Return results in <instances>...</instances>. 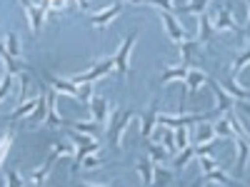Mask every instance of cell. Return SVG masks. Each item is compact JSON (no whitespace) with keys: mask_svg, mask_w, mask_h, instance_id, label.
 Masks as SVG:
<instances>
[{"mask_svg":"<svg viewBox=\"0 0 250 187\" xmlns=\"http://www.w3.org/2000/svg\"><path fill=\"white\" fill-rule=\"evenodd\" d=\"M133 115H135L133 110H123V112L110 115V120H108V140L113 145V150H118V152L123 150V135H125V130H128Z\"/></svg>","mask_w":250,"mask_h":187,"instance_id":"1","label":"cell"},{"mask_svg":"<svg viewBox=\"0 0 250 187\" xmlns=\"http://www.w3.org/2000/svg\"><path fill=\"white\" fill-rule=\"evenodd\" d=\"M68 140L75 145V155H73V172H78L83 157L90 155V152H98V150H100V142H98V140H93L90 135H83V132H75V130H70V132H68Z\"/></svg>","mask_w":250,"mask_h":187,"instance_id":"2","label":"cell"},{"mask_svg":"<svg viewBox=\"0 0 250 187\" xmlns=\"http://www.w3.org/2000/svg\"><path fill=\"white\" fill-rule=\"evenodd\" d=\"M133 45H135V33L125 35L123 45L118 48V53L113 55V68L118 70V75L123 80H128V70H130V53H133Z\"/></svg>","mask_w":250,"mask_h":187,"instance_id":"3","label":"cell"},{"mask_svg":"<svg viewBox=\"0 0 250 187\" xmlns=\"http://www.w3.org/2000/svg\"><path fill=\"white\" fill-rule=\"evenodd\" d=\"M200 168H203V180L205 182H223V185H238L233 177H228L225 170L210 157V155H200Z\"/></svg>","mask_w":250,"mask_h":187,"instance_id":"4","label":"cell"},{"mask_svg":"<svg viewBox=\"0 0 250 187\" xmlns=\"http://www.w3.org/2000/svg\"><path fill=\"white\" fill-rule=\"evenodd\" d=\"M110 70H113V57H105V60H100L98 65H93L90 70L80 73V75H70L68 80L73 82V85H88V82H93L98 77H105Z\"/></svg>","mask_w":250,"mask_h":187,"instance_id":"5","label":"cell"},{"mask_svg":"<svg viewBox=\"0 0 250 187\" xmlns=\"http://www.w3.org/2000/svg\"><path fill=\"white\" fill-rule=\"evenodd\" d=\"M43 80L48 82V88L58 95H68L73 100H80V85H73L68 77H58L53 73H43Z\"/></svg>","mask_w":250,"mask_h":187,"instance_id":"6","label":"cell"},{"mask_svg":"<svg viewBox=\"0 0 250 187\" xmlns=\"http://www.w3.org/2000/svg\"><path fill=\"white\" fill-rule=\"evenodd\" d=\"M205 82L210 85V90H213V95H215V110H210V115H225V112H233L235 100H233L230 95H228V93L218 85V80H210V77H208Z\"/></svg>","mask_w":250,"mask_h":187,"instance_id":"7","label":"cell"},{"mask_svg":"<svg viewBox=\"0 0 250 187\" xmlns=\"http://www.w3.org/2000/svg\"><path fill=\"white\" fill-rule=\"evenodd\" d=\"M160 18H163V25H165V33H168V37L173 40V43H185V40H190L188 37V30L175 20V15L173 13H168V10H160Z\"/></svg>","mask_w":250,"mask_h":187,"instance_id":"8","label":"cell"},{"mask_svg":"<svg viewBox=\"0 0 250 187\" xmlns=\"http://www.w3.org/2000/svg\"><path fill=\"white\" fill-rule=\"evenodd\" d=\"M215 23H213V33L218 35V33H238V30H243L235 20H233V15H230V5H220L218 10H215Z\"/></svg>","mask_w":250,"mask_h":187,"instance_id":"9","label":"cell"},{"mask_svg":"<svg viewBox=\"0 0 250 187\" xmlns=\"http://www.w3.org/2000/svg\"><path fill=\"white\" fill-rule=\"evenodd\" d=\"M88 108H90V115H93V120H95L98 125H105V122L110 120V102H108L105 97L93 95V97L88 100Z\"/></svg>","mask_w":250,"mask_h":187,"instance_id":"10","label":"cell"},{"mask_svg":"<svg viewBox=\"0 0 250 187\" xmlns=\"http://www.w3.org/2000/svg\"><path fill=\"white\" fill-rule=\"evenodd\" d=\"M120 13H123V3H113V5H108L105 10H100V13L90 15V23H93L95 28H108Z\"/></svg>","mask_w":250,"mask_h":187,"instance_id":"11","label":"cell"},{"mask_svg":"<svg viewBox=\"0 0 250 187\" xmlns=\"http://www.w3.org/2000/svg\"><path fill=\"white\" fill-rule=\"evenodd\" d=\"M45 97H48V110H45V117H43V125H48V128H58V125H62V117L58 112V93H53L50 88L45 90Z\"/></svg>","mask_w":250,"mask_h":187,"instance_id":"12","label":"cell"},{"mask_svg":"<svg viewBox=\"0 0 250 187\" xmlns=\"http://www.w3.org/2000/svg\"><path fill=\"white\" fill-rule=\"evenodd\" d=\"M23 5H25V13H28L33 33H40V28H43V23H45V10L40 5H35V3H30V0H23Z\"/></svg>","mask_w":250,"mask_h":187,"instance_id":"13","label":"cell"},{"mask_svg":"<svg viewBox=\"0 0 250 187\" xmlns=\"http://www.w3.org/2000/svg\"><path fill=\"white\" fill-rule=\"evenodd\" d=\"M55 157H58V155H55V152L50 150V155L45 157V162H43V165H40V168H35V170L30 172V177H28V180H30L33 185H43V182L48 180V175H50V170H53V165H55Z\"/></svg>","mask_w":250,"mask_h":187,"instance_id":"14","label":"cell"},{"mask_svg":"<svg viewBox=\"0 0 250 187\" xmlns=\"http://www.w3.org/2000/svg\"><path fill=\"white\" fill-rule=\"evenodd\" d=\"M198 25H200V33H198V43H205V45H210L213 43V20L210 15H208L205 10L198 13Z\"/></svg>","mask_w":250,"mask_h":187,"instance_id":"15","label":"cell"},{"mask_svg":"<svg viewBox=\"0 0 250 187\" xmlns=\"http://www.w3.org/2000/svg\"><path fill=\"white\" fill-rule=\"evenodd\" d=\"M205 80H208V75L203 70H188V75H185V97H195L198 88Z\"/></svg>","mask_w":250,"mask_h":187,"instance_id":"16","label":"cell"},{"mask_svg":"<svg viewBox=\"0 0 250 187\" xmlns=\"http://www.w3.org/2000/svg\"><path fill=\"white\" fill-rule=\"evenodd\" d=\"M0 60H3V65H5V73H23V70H30V65L28 62H23L20 57H13V55H8V50L0 45Z\"/></svg>","mask_w":250,"mask_h":187,"instance_id":"17","label":"cell"},{"mask_svg":"<svg viewBox=\"0 0 250 187\" xmlns=\"http://www.w3.org/2000/svg\"><path fill=\"white\" fill-rule=\"evenodd\" d=\"M218 85L230 95L233 100H240V102H248V88H240L235 80H218Z\"/></svg>","mask_w":250,"mask_h":187,"instance_id":"18","label":"cell"},{"mask_svg":"<svg viewBox=\"0 0 250 187\" xmlns=\"http://www.w3.org/2000/svg\"><path fill=\"white\" fill-rule=\"evenodd\" d=\"M155 115H158V105L153 102V105L148 108V112H145L143 120H140V132H143L145 140H150V135H153V130H155Z\"/></svg>","mask_w":250,"mask_h":187,"instance_id":"19","label":"cell"},{"mask_svg":"<svg viewBox=\"0 0 250 187\" xmlns=\"http://www.w3.org/2000/svg\"><path fill=\"white\" fill-rule=\"evenodd\" d=\"M233 137H235V148H238V168L245 172L248 170V152H250L248 137H243V135H233Z\"/></svg>","mask_w":250,"mask_h":187,"instance_id":"20","label":"cell"},{"mask_svg":"<svg viewBox=\"0 0 250 187\" xmlns=\"http://www.w3.org/2000/svg\"><path fill=\"white\" fill-rule=\"evenodd\" d=\"M155 132H158V142H160V145H163V148L168 150L170 155H175L178 150H175V137H173V130H170V128H163V125H160V128H158Z\"/></svg>","mask_w":250,"mask_h":187,"instance_id":"21","label":"cell"},{"mask_svg":"<svg viewBox=\"0 0 250 187\" xmlns=\"http://www.w3.org/2000/svg\"><path fill=\"white\" fill-rule=\"evenodd\" d=\"M195 50H198V40H185L180 43V65H190L193 57H195Z\"/></svg>","mask_w":250,"mask_h":187,"instance_id":"22","label":"cell"},{"mask_svg":"<svg viewBox=\"0 0 250 187\" xmlns=\"http://www.w3.org/2000/svg\"><path fill=\"white\" fill-rule=\"evenodd\" d=\"M153 168H155V165L150 162V157H140V160H138V175H140V180L145 182V187L153 185Z\"/></svg>","mask_w":250,"mask_h":187,"instance_id":"23","label":"cell"},{"mask_svg":"<svg viewBox=\"0 0 250 187\" xmlns=\"http://www.w3.org/2000/svg\"><path fill=\"white\" fill-rule=\"evenodd\" d=\"M68 125H70V130H75V132H83V135H98V132L103 130V125H98L95 120H90V122L75 120V122H68Z\"/></svg>","mask_w":250,"mask_h":187,"instance_id":"24","label":"cell"},{"mask_svg":"<svg viewBox=\"0 0 250 187\" xmlns=\"http://www.w3.org/2000/svg\"><path fill=\"white\" fill-rule=\"evenodd\" d=\"M185 75H188V68L185 65H173V68H168V70L163 73L160 82H163V85H168V82H173V80H185Z\"/></svg>","mask_w":250,"mask_h":187,"instance_id":"25","label":"cell"},{"mask_svg":"<svg viewBox=\"0 0 250 187\" xmlns=\"http://www.w3.org/2000/svg\"><path fill=\"white\" fill-rule=\"evenodd\" d=\"M170 180H173V172L160 168V165H155V168H153V185L150 187H165Z\"/></svg>","mask_w":250,"mask_h":187,"instance_id":"26","label":"cell"},{"mask_svg":"<svg viewBox=\"0 0 250 187\" xmlns=\"http://www.w3.org/2000/svg\"><path fill=\"white\" fill-rule=\"evenodd\" d=\"M213 125V132H215V137H230V135H235L233 132V128H230V122H228V117L223 115L220 120H215V122H210Z\"/></svg>","mask_w":250,"mask_h":187,"instance_id":"27","label":"cell"},{"mask_svg":"<svg viewBox=\"0 0 250 187\" xmlns=\"http://www.w3.org/2000/svg\"><path fill=\"white\" fill-rule=\"evenodd\" d=\"M208 3H210V0H190L188 5L175 8V10H173V15H175V13H178V15H185V13H203V10L208 8Z\"/></svg>","mask_w":250,"mask_h":187,"instance_id":"28","label":"cell"},{"mask_svg":"<svg viewBox=\"0 0 250 187\" xmlns=\"http://www.w3.org/2000/svg\"><path fill=\"white\" fill-rule=\"evenodd\" d=\"M10 145H13V132L5 130L3 135H0V168H3V162H5V157L10 152Z\"/></svg>","mask_w":250,"mask_h":187,"instance_id":"29","label":"cell"},{"mask_svg":"<svg viewBox=\"0 0 250 187\" xmlns=\"http://www.w3.org/2000/svg\"><path fill=\"white\" fill-rule=\"evenodd\" d=\"M193 157H195V148H190V145H188V148H185V150H180V155L175 157L173 168H175V170H183V168H185V165L190 162Z\"/></svg>","mask_w":250,"mask_h":187,"instance_id":"30","label":"cell"},{"mask_svg":"<svg viewBox=\"0 0 250 187\" xmlns=\"http://www.w3.org/2000/svg\"><path fill=\"white\" fill-rule=\"evenodd\" d=\"M3 48L8 50V55L20 57V37H18V33H8V43Z\"/></svg>","mask_w":250,"mask_h":187,"instance_id":"31","label":"cell"},{"mask_svg":"<svg viewBox=\"0 0 250 187\" xmlns=\"http://www.w3.org/2000/svg\"><path fill=\"white\" fill-rule=\"evenodd\" d=\"M248 60H250V53H248V43H245V48H243V53H240V57L233 62V68H230V75L235 77L240 70H245V65H248Z\"/></svg>","mask_w":250,"mask_h":187,"instance_id":"32","label":"cell"},{"mask_svg":"<svg viewBox=\"0 0 250 187\" xmlns=\"http://www.w3.org/2000/svg\"><path fill=\"white\" fill-rule=\"evenodd\" d=\"M188 135H190V132H188V128H175V130H173V137H175V150H178V152L188 148Z\"/></svg>","mask_w":250,"mask_h":187,"instance_id":"33","label":"cell"},{"mask_svg":"<svg viewBox=\"0 0 250 187\" xmlns=\"http://www.w3.org/2000/svg\"><path fill=\"white\" fill-rule=\"evenodd\" d=\"M13 90V73H5L3 70V80H0V102H3Z\"/></svg>","mask_w":250,"mask_h":187,"instance_id":"34","label":"cell"},{"mask_svg":"<svg viewBox=\"0 0 250 187\" xmlns=\"http://www.w3.org/2000/svg\"><path fill=\"white\" fill-rule=\"evenodd\" d=\"M215 140V132H213V125H203L198 130V145H208Z\"/></svg>","mask_w":250,"mask_h":187,"instance_id":"35","label":"cell"},{"mask_svg":"<svg viewBox=\"0 0 250 187\" xmlns=\"http://www.w3.org/2000/svg\"><path fill=\"white\" fill-rule=\"evenodd\" d=\"M20 77V102H25L28 97H33L30 95V77L28 75H18Z\"/></svg>","mask_w":250,"mask_h":187,"instance_id":"36","label":"cell"},{"mask_svg":"<svg viewBox=\"0 0 250 187\" xmlns=\"http://www.w3.org/2000/svg\"><path fill=\"white\" fill-rule=\"evenodd\" d=\"M165 157H168V155H165V150L160 148V145H153V142H150V162H153V165H160Z\"/></svg>","mask_w":250,"mask_h":187,"instance_id":"37","label":"cell"},{"mask_svg":"<svg viewBox=\"0 0 250 187\" xmlns=\"http://www.w3.org/2000/svg\"><path fill=\"white\" fill-rule=\"evenodd\" d=\"M5 180H8V187H23V175H20L15 168L5 172Z\"/></svg>","mask_w":250,"mask_h":187,"instance_id":"38","label":"cell"},{"mask_svg":"<svg viewBox=\"0 0 250 187\" xmlns=\"http://www.w3.org/2000/svg\"><path fill=\"white\" fill-rule=\"evenodd\" d=\"M143 3H148V5H155L158 10H168V13H173V10H175L173 0H143Z\"/></svg>","mask_w":250,"mask_h":187,"instance_id":"39","label":"cell"},{"mask_svg":"<svg viewBox=\"0 0 250 187\" xmlns=\"http://www.w3.org/2000/svg\"><path fill=\"white\" fill-rule=\"evenodd\" d=\"M65 5H68V0H48L45 13H58V10H65Z\"/></svg>","mask_w":250,"mask_h":187,"instance_id":"40","label":"cell"},{"mask_svg":"<svg viewBox=\"0 0 250 187\" xmlns=\"http://www.w3.org/2000/svg\"><path fill=\"white\" fill-rule=\"evenodd\" d=\"M100 162H103V160H98L95 155H85V157H83V162H80V168H88V170H93V168H98Z\"/></svg>","mask_w":250,"mask_h":187,"instance_id":"41","label":"cell"},{"mask_svg":"<svg viewBox=\"0 0 250 187\" xmlns=\"http://www.w3.org/2000/svg\"><path fill=\"white\" fill-rule=\"evenodd\" d=\"M93 97V88H90V82H88V85H80V100L83 102H88Z\"/></svg>","mask_w":250,"mask_h":187,"instance_id":"42","label":"cell"},{"mask_svg":"<svg viewBox=\"0 0 250 187\" xmlns=\"http://www.w3.org/2000/svg\"><path fill=\"white\" fill-rule=\"evenodd\" d=\"M75 3H78L83 10H90V0H75Z\"/></svg>","mask_w":250,"mask_h":187,"instance_id":"43","label":"cell"},{"mask_svg":"<svg viewBox=\"0 0 250 187\" xmlns=\"http://www.w3.org/2000/svg\"><path fill=\"white\" fill-rule=\"evenodd\" d=\"M78 187H115V185H85V182H80Z\"/></svg>","mask_w":250,"mask_h":187,"instance_id":"44","label":"cell"},{"mask_svg":"<svg viewBox=\"0 0 250 187\" xmlns=\"http://www.w3.org/2000/svg\"><path fill=\"white\" fill-rule=\"evenodd\" d=\"M125 3H138V5H143V0H125Z\"/></svg>","mask_w":250,"mask_h":187,"instance_id":"45","label":"cell"},{"mask_svg":"<svg viewBox=\"0 0 250 187\" xmlns=\"http://www.w3.org/2000/svg\"><path fill=\"white\" fill-rule=\"evenodd\" d=\"M203 187H213V182H205V185H203Z\"/></svg>","mask_w":250,"mask_h":187,"instance_id":"46","label":"cell"},{"mask_svg":"<svg viewBox=\"0 0 250 187\" xmlns=\"http://www.w3.org/2000/svg\"><path fill=\"white\" fill-rule=\"evenodd\" d=\"M30 3H35V5H40V0H30Z\"/></svg>","mask_w":250,"mask_h":187,"instance_id":"47","label":"cell"},{"mask_svg":"<svg viewBox=\"0 0 250 187\" xmlns=\"http://www.w3.org/2000/svg\"><path fill=\"white\" fill-rule=\"evenodd\" d=\"M20 3H23V0H20Z\"/></svg>","mask_w":250,"mask_h":187,"instance_id":"48","label":"cell"}]
</instances>
